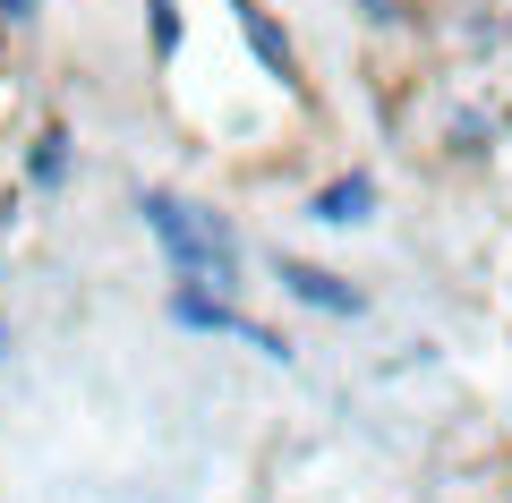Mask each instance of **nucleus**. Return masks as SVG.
Listing matches in <instances>:
<instances>
[{
	"label": "nucleus",
	"instance_id": "nucleus-1",
	"mask_svg": "<svg viewBox=\"0 0 512 503\" xmlns=\"http://www.w3.org/2000/svg\"><path fill=\"white\" fill-rule=\"evenodd\" d=\"M137 222H146V239L163 248L171 282L222 290V299H239V290H248V256H239V231L214 214V205H188V197H171V188H137Z\"/></svg>",
	"mask_w": 512,
	"mask_h": 503
},
{
	"label": "nucleus",
	"instance_id": "nucleus-2",
	"mask_svg": "<svg viewBox=\"0 0 512 503\" xmlns=\"http://www.w3.org/2000/svg\"><path fill=\"white\" fill-rule=\"evenodd\" d=\"M274 273H282V290H291L308 316H367V290L350 282V273H333V265H308V256H274Z\"/></svg>",
	"mask_w": 512,
	"mask_h": 503
},
{
	"label": "nucleus",
	"instance_id": "nucleus-3",
	"mask_svg": "<svg viewBox=\"0 0 512 503\" xmlns=\"http://www.w3.org/2000/svg\"><path fill=\"white\" fill-rule=\"evenodd\" d=\"M231 18H239V43L256 52V69L274 77L282 94H299V43H291V26H282L274 9H256V0H231Z\"/></svg>",
	"mask_w": 512,
	"mask_h": 503
},
{
	"label": "nucleus",
	"instance_id": "nucleus-4",
	"mask_svg": "<svg viewBox=\"0 0 512 503\" xmlns=\"http://www.w3.org/2000/svg\"><path fill=\"white\" fill-rule=\"evenodd\" d=\"M367 214H376V171H342L308 197V222H325V231H359Z\"/></svg>",
	"mask_w": 512,
	"mask_h": 503
},
{
	"label": "nucleus",
	"instance_id": "nucleus-5",
	"mask_svg": "<svg viewBox=\"0 0 512 503\" xmlns=\"http://www.w3.org/2000/svg\"><path fill=\"white\" fill-rule=\"evenodd\" d=\"M69 171H77V137H69V120L35 128V137H26V188L60 197V188H69Z\"/></svg>",
	"mask_w": 512,
	"mask_h": 503
},
{
	"label": "nucleus",
	"instance_id": "nucleus-6",
	"mask_svg": "<svg viewBox=\"0 0 512 503\" xmlns=\"http://www.w3.org/2000/svg\"><path fill=\"white\" fill-rule=\"evenodd\" d=\"M171 324H180V333H239V316H248V307L239 299H222V290H197V282H171Z\"/></svg>",
	"mask_w": 512,
	"mask_h": 503
},
{
	"label": "nucleus",
	"instance_id": "nucleus-7",
	"mask_svg": "<svg viewBox=\"0 0 512 503\" xmlns=\"http://www.w3.org/2000/svg\"><path fill=\"white\" fill-rule=\"evenodd\" d=\"M146 52L163 60V69L180 60V0H146Z\"/></svg>",
	"mask_w": 512,
	"mask_h": 503
},
{
	"label": "nucleus",
	"instance_id": "nucleus-8",
	"mask_svg": "<svg viewBox=\"0 0 512 503\" xmlns=\"http://www.w3.org/2000/svg\"><path fill=\"white\" fill-rule=\"evenodd\" d=\"M444 137H461L453 154H487V120H478V111H453V120H444Z\"/></svg>",
	"mask_w": 512,
	"mask_h": 503
},
{
	"label": "nucleus",
	"instance_id": "nucleus-9",
	"mask_svg": "<svg viewBox=\"0 0 512 503\" xmlns=\"http://www.w3.org/2000/svg\"><path fill=\"white\" fill-rule=\"evenodd\" d=\"M43 9H52V0H0V26H35Z\"/></svg>",
	"mask_w": 512,
	"mask_h": 503
},
{
	"label": "nucleus",
	"instance_id": "nucleus-10",
	"mask_svg": "<svg viewBox=\"0 0 512 503\" xmlns=\"http://www.w3.org/2000/svg\"><path fill=\"white\" fill-rule=\"evenodd\" d=\"M359 18L367 26H393V18H402V0H359Z\"/></svg>",
	"mask_w": 512,
	"mask_h": 503
},
{
	"label": "nucleus",
	"instance_id": "nucleus-11",
	"mask_svg": "<svg viewBox=\"0 0 512 503\" xmlns=\"http://www.w3.org/2000/svg\"><path fill=\"white\" fill-rule=\"evenodd\" d=\"M9 359H18V333H9V316H0V367H9Z\"/></svg>",
	"mask_w": 512,
	"mask_h": 503
},
{
	"label": "nucleus",
	"instance_id": "nucleus-12",
	"mask_svg": "<svg viewBox=\"0 0 512 503\" xmlns=\"http://www.w3.org/2000/svg\"><path fill=\"white\" fill-rule=\"evenodd\" d=\"M504 52H512V18H504Z\"/></svg>",
	"mask_w": 512,
	"mask_h": 503
}]
</instances>
